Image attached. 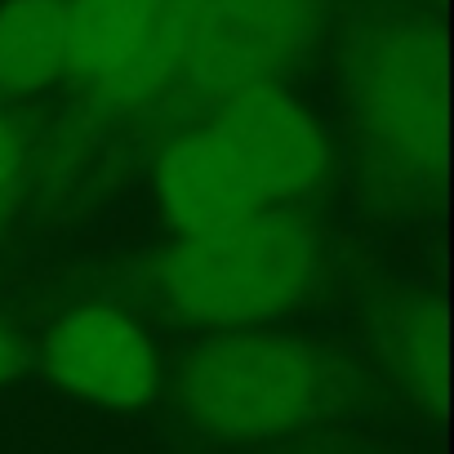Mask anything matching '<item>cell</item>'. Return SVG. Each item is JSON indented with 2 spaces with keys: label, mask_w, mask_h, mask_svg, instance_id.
Instances as JSON below:
<instances>
[{
  "label": "cell",
  "mask_w": 454,
  "mask_h": 454,
  "mask_svg": "<svg viewBox=\"0 0 454 454\" xmlns=\"http://www.w3.org/2000/svg\"><path fill=\"white\" fill-rule=\"evenodd\" d=\"M356 160L379 200H410L445 160V36L410 5L370 10L343 63Z\"/></svg>",
  "instance_id": "1"
},
{
  "label": "cell",
  "mask_w": 454,
  "mask_h": 454,
  "mask_svg": "<svg viewBox=\"0 0 454 454\" xmlns=\"http://www.w3.org/2000/svg\"><path fill=\"white\" fill-rule=\"evenodd\" d=\"M325 237L303 205H272L214 232L174 237L147 281L156 299L200 330H259L290 317L321 281Z\"/></svg>",
  "instance_id": "2"
},
{
  "label": "cell",
  "mask_w": 454,
  "mask_h": 454,
  "mask_svg": "<svg viewBox=\"0 0 454 454\" xmlns=\"http://www.w3.org/2000/svg\"><path fill=\"white\" fill-rule=\"evenodd\" d=\"M330 356L290 330H214L174 370L178 414L214 441L259 445L317 427L334 405Z\"/></svg>",
  "instance_id": "3"
},
{
  "label": "cell",
  "mask_w": 454,
  "mask_h": 454,
  "mask_svg": "<svg viewBox=\"0 0 454 454\" xmlns=\"http://www.w3.org/2000/svg\"><path fill=\"white\" fill-rule=\"evenodd\" d=\"M205 0H67V76L138 112L178 90Z\"/></svg>",
  "instance_id": "4"
},
{
  "label": "cell",
  "mask_w": 454,
  "mask_h": 454,
  "mask_svg": "<svg viewBox=\"0 0 454 454\" xmlns=\"http://www.w3.org/2000/svg\"><path fill=\"white\" fill-rule=\"evenodd\" d=\"M325 27V0H205L178 90L218 107L227 94L286 81Z\"/></svg>",
  "instance_id": "5"
},
{
  "label": "cell",
  "mask_w": 454,
  "mask_h": 454,
  "mask_svg": "<svg viewBox=\"0 0 454 454\" xmlns=\"http://www.w3.org/2000/svg\"><path fill=\"white\" fill-rule=\"evenodd\" d=\"M209 125L246 160L268 205H299L330 178V138L286 81H263L227 94L218 107H209Z\"/></svg>",
  "instance_id": "6"
},
{
  "label": "cell",
  "mask_w": 454,
  "mask_h": 454,
  "mask_svg": "<svg viewBox=\"0 0 454 454\" xmlns=\"http://www.w3.org/2000/svg\"><path fill=\"white\" fill-rule=\"evenodd\" d=\"M45 374L103 410H138L160 396L165 370L152 334L116 308H72L41 339Z\"/></svg>",
  "instance_id": "7"
},
{
  "label": "cell",
  "mask_w": 454,
  "mask_h": 454,
  "mask_svg": "<svg viewBox=\"0 0 454 454\" xmlns=\"http://www.w3.org/2000/svg\"><path fill=\"white\" fill-rule=\"evenodd\" d=\"M152 187H156L160 218L169 223L174 237L214 232V227L272 209L254 174L246 169V160L209 121L160 147Z\"/></svg>",
  "instance_id": "8"
},
{
  "label": "cell",
  "mask_w": 454,
  "mask_h": 454,
  "mask_svg": "<svg viewBox=\"0 0 454 454\" xmlns=\"http://www.w3.org/2000/svg\"><path fill=\"white\" fill-rule=\"evenodd\" d=\"M370 348L383 374L414 401L441 410L445 401V317L427 294H392L370 317Z\"/></svg>",
  "instance_id": "9"
},
{
  "label": "cell",
  "mask_w": 454,
  "mask_h": 454,
  "mask_svg": "<svg viewBox=\"0 0 454 454\" xmlns=\"http://www.w3.org/2000/svg\"><path fill=\"white\" fill-rule=\"evenodd\" d=\"M67 76V0H0V98H32Z\"/></svg>",
  "instance_id": "10"
},
{
  "label": "cell",
  "mask_w": 454,
  "mask_h": 454,
  "mask_svg": "<svg viewBox=\"0 0 454 454\" xmlns=\"http://www.w3.org/2000/svg\"><path fill=\"white\" fill-rule=\"evenodd\" d=\"M23 174H27V134L19 129V121L0 112V209L23 187Z\"/></svg>",
  "instance_id": "11"
},
{
  "label": "cell",
  "mask_w": 454,
  "mask_h": 454,
  "mask_svg": "<svg viewBox=\"0 0 454 454\" xmlns=\"http://www.w3.org/2000/svg\"><path fill=\"white\" fill-rule=\"evenodd\" d=\"M19 361H23V348H19L14 330L0 321V387H5V383L19 374Z\"/></svg>",
  "instance_id": "12"
}]
</instances>
